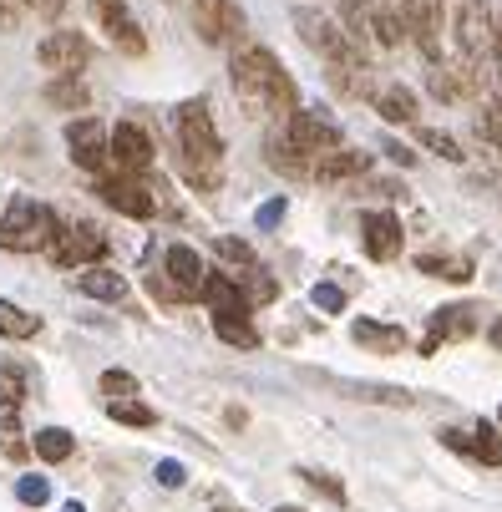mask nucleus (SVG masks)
Returning a JSON list of instances; mask_svg holds the SVG:
<instances>
[{
    "mask_svg": "<svg viewBox=\"0 0 502 512\" xmlns=\"http://www.w3.org/2000/svg\"><path fill=\"white\" fill-rule=\"evenodd\" d=\"M229 82H234L239 102L254 117H284V122H290L300 112L295 77L284 71V61L269 46H239L234 51V66H229Z\"/></svg>",
    "mask_w": 502,
    "mask_h": 512,
    "instance_id": "nucleus-1",
    "label": "nucleus"
},
{
    "mask_svg": "<svg viewBox=\"0 0 502 512\" xmlns=\"http://www.w3.org/2000/svg\"><path fill=\"white\" fill-rule=\"evenodd\" d=\"M173 132H178V168L188 178V188L198 193H213L219 188V163H224V142H219V127H213L208 107L203 102H183L173 112Z\"/></svg>",
    "mask_w": 502,
    "mask_h": 512,
    "instance_id": "nucleus-2",
    "label": "nucleus"
},
{
    "mask_svg": "<svg viewBox=\"0 0 502 512\" xmlns=\"http://www.w3.org/2000/svg\"><path fill=\"white\" fill-rule=\"evenodd\" d=\"M56 239V213L36 198H16L6 213H0V249L11 254H36Z\"/></svg>",
    "mask_w": 502,
    "mask_h": 512,
    "instance_id": "nucleus-3",
    "label": "nucleus"
},
{
    "mask_svg": "<svg viewBox=\"0 0 502 512\" xmlns=\"http://www.w3.org/2000/svg\"><path fill=\"white\" fill-rule=\"evenodd\" d=\"M492 6L487 0H462V11H457V21H452V56H462V61H472V66H482L487 56H492Z\"/></svg>",
    "mask_w": 502,
    "mask_h": 512,
    "instance_id": "nucleus-4",
    "label": "nucleus"
},
{
    "mask_svg": "<svg viewBox=\"0 0 502 512\" xmlns=\"http://www.w3.org/2000/svg\"><path fill=\"white\" fill-rule=\"evenodd\" d=\"M46 254L61 269H97L107 259V234L92 224H56V239L46 244Z\"/></svg>",
    "mask_w": 502,
    "mask_h": 512,
    "instance_id": "nucleus-5",
    "label": "nucleus"
},
{
    "mask_svg": "<svg viewBox=\"0 0 502 512\" xmlns=\"http://www.w3.org/2000/svg\"><path fill=\"white\" fill-rule=\"evenodd\" d=\"M244 11H239V0H193V31L198 41L208 46H234L244 41Z\"/></svg>",
    "mask_w": 502,
    "mask_h": 512,
    "instance_id": "nucleus-6",
    "label": "nucleus"
},
{
    "mask_svg": "<svg viewBox=\"0 0 502 512\" xmlns=\"http://www.w3.org/2000/svg\"><path fill=\"white\" fill-rule=\"evenodd\" d=\"M107 158L122 178H142L153 168V137L137 122H117V127H107Z\"/></svg>",
    "mask_w": 502,
    "mask_h": 512,
    "instance_id": "nucleus-7",
    "label": "nucleus"
},
{
    "mask_svg": "<svg viewBox=\"0 0 502 512\" xmlns=\"http://www.w3.org/2000/svg\"><path fill=\"white\" fill-rule=\"evenodd\" d=\"M284 142L315 163L325 153H340V127L330 117H320V112H295L290 122H284Z\"/></svg>",
    "mask_w": 502,
    "mask_h": 512,
    "instance_id": "nucleus-8",
    "label": "nucleus"
},
{
    "mask_svg": "<svg viewBox=\"0 0 502 512\" xmlns=\"http://www.w3.org/2000/svg\"><path fill=\"white\" fill-rule=\"evenodd\" d=\"M66 148H71V163L107 178L112 158H107V127L97 117H77V122H66Z\"/></svg>",
    "mask_w": 502,
    "mask_h": 512,
    "instance_id": "nucleus-9",
    "label": "nucleus"
},
{
    "mask_svg": "<svg viewBox=\"0 0 502 512\" xmlns=\"http://www.w3.org/2000/svg\"><path fill=\"white\" fill-rule=\"evenodd\" d=\"M36 61L56 77H82V66L92 61V41L82 31H51L41 46H36Z\"/></svg>",
    "mask_w": 502,
    "mask_h": 512,
    "instance_id": "nucleus-10",
    "label": "nucleus"
},
{
    "mask_svg": "<svg viewBox=\"0 0 502 512\" xmlns=\"http://www.w3.org/2000/svg\"><path fill=\"white\" fill-rule=\"evenodd\" d=\"M295 26H300V41L305 46H315L325 61H340V56H350L355 46H350V36H345V26L340 21H330L325 11H315V6H295Z\"/></svg>",
    "mask_w": 502,
    "mask_h": 512,
    "instance_id": "nucleus-11",
    "label": "nucleus"
},
{
    "mask_svg": "<svg viewBox=\"0 0 502 512\" xmlns=\"http://www.w3.org/2000/svg\"><path fill=\"white\" fill-rule=\"evenodd\" d=\"M87 6H92L97 26L107 31V41H112L122 56H142V51H148V36H142L137 16L122 6V0H87Z\"/></svg>",
    "mask_w": 502,
    "mask_h": 512,
    "instance_id": "nucleus-12",
    "label": "nucleus"
},
{
    "mask_svg": "<svg viewBox=\"0 0 502 512\" xmlns=\"http://www.w3.org/2000/svg\"><path fill=\"white\" fill-rule=\"evenodd\" d=\"M97 193H102V203L117 208L122 218H153V213H158V193L142 183V178H122V173H117V178H102Z\"/></svg>",
    "mask_w": 502,
    "mask_h": 512,
    "instance_id": "nucleus-13",
    "label": "nucleus"
},
{
    "mask_svg": "<svg viewBox=\"0 0 502 512\" xmlns=\"http://www.w3.org/2000/svg\"><path fill=\"white\" fill-rule=\"evenodd\" d=\"M426 82H432V92H437L442 102H477V66L462 61V56H442V61H432Z\"/></svg>",
    "mask_w": 502,
    "mask_h": 512,
    "instance_id": "nucleus-14",
    "label": "nucleus"
},
{
    "mask_svg": "<svg viewBox=\"0 0 502 512\" xmlns=\"http://www.w3.org/2000/svg\"><path fill=\"white\" fill-rule=\"evenodd\" d=\"M442 447H447V452H462V457H477L482 467H502V436H497L487 421H477L472 431L447 426V431H442Z\"/></svg>",
    "mask_w": 502,
    "mask_h": 512,
    "instance_id": "nucleus-15",
    "label": "nucleus"
},
{
    "mask_svg": "<svg viewBox=\"0 0 502 512\" xmlns=\"http://www.w3.org/2000/svg\"><path fill=\"white\" fill-rule=\"evenodd\" d=\"M330 71V87L340 92V97H371L376 102V71H371V56H361V51H350V56H340V61H325Z\"/></svg>",
    "mask_w": 502,
    "mask_h": 512,
    "instance_id": "nucleus-16",
    "label": "nucleus"
},
{
    "mask_svg": "<svg viewBox=\"0 0 502 512\" xmlns=\"http://www.w3.org/2000/svg\"><path fill=\"white\" fill-rule=\"evenodd\" d=\"M163 279L173 284L178 300H198V289H203L208 269H203V259H198L188 244H168V254H163Z\"/></svg>",
    "mask_w": 502,
    "mask_h": 512,
    "instance_id": "nucleus-17",
    "label": "nucleus"
},
{
    "mask_svg": "<svg viewBox=\"0 0 502 512\" xmlns=\"http://www.w3.org/2000/svg\"><path fill=\"white\" fill-rule=\"evenodd\" d=\"M361 244H366V254L376 264H391L401 254V224H396V213H386V208L361 213Z\"/></svg>",
    "mask_w": 502,
    "mask_h": 512,
    "instance_id": "nucleus-18",
    "label": "nucleus"
},
{
    "mask_svg": "<svg viewBox=\"0 0 502 512\" xmlns=\"http://www.w3.org/2000/svg\"><path fill=\"white\" fill-rule=\"evenodd\" d=\"M198 300H203L213 315H249V310H254V305H249V295H244V284H239V279H229L224 269H213V274L203 279Z\"/></svg>",
    "mask_w": 502,
    "mask_h": 512,
    "instance_id": "nucleus-19",
    "label": "nucleus"
},
{
    "mask_svg": "<svg viewBox=\"0 0 502 512\" xmlns=\"http://www.w3.org/2000/svg\"><path fill=\"white\" fill-rule=\"evenodd\" d=\"M21 401H26V371L11 360H0V436H6V442H16Z\"/></svg>",
    "mask_w": 502,
    "mask_h": 512,
    "instance_id": "nucleus-20",
    "label": "nucleus"
},
{
    "mask_svg": "<svg viewBox=\"0 0 502 512\" xmlns=\"http://www.w3.org/2000/svg\"><path fill=\"white\" fill-rule=\"evenodd\" d=\"M366 173H371V158H366V153H350V148H340V153L315 158L310 183H355V178H366Z\"/></svg>",
    "mask_w": 502,
    "mask_h": 512,
    "instance_id": "nucleus-21",
    "label": "nucleus"
},
{
    "mask_svg": "<svg viewBox=\"0 0 502 512\" xmlns=\"http://www.w3.org/2000/svg\"><path fill=\"white\" fill-rule=\"evenodd\" d=\"M472 330H477V320H472L467 305H442L432 315V330H426V340H421V355H432L442 340H467Z\"/></svg>",
    "mask_w": 502,
    "mask_h": 512,
    "instance_id": "nucleus-22",
    "label": "nucleus"
},
{
    "mask_svg": "<svg viewBox=\"0 0 502 512\" xmlns=\"http://www.w3.org/2000/svg\"><path fill=\"white\" fill-rule=\"evenodd\" d=\"M350 335H355V345H366V350H376V355H401V350H406V335H401L396 325L355 320V325H350Z\"/></svg>",
    "mask_w": 502,
    "mask_h": 512,
    "instance_id": "nucleus-23",
    "label": "nucleus"
},
{
    "mask_svg": "<svg viewBox=\"0 0 502 512\" xmlns=\"http://www.w3.org/2000/svg\"><path fill=\"white\" fill-rule=\"evenodd\" d=\"M77 289L82 295H92V300H107V305H117V300H127V279L117 274V269H82L77 274Z\"/></svg>",
    "mask_w": 502,
    "mask_h": 512,
    "instance_id": "nucleus-24",
    "label": "nucleus"
},
{
    "mask_svg": "<svg viewBox=\"0 0 502 512\" xmlns=\"http://www.w3.org/2000/svg\"><path fill=\"white\" fill-rule=\"evenodd\" d=\"M264 158H269V168H274V173H284V178H300V183H305V178H310V168H315L305 153H295L290 142H284V132H274V137L264 142Z\"/></svg>",
    "mask_w": 502,
    "mask_h": 512,
    "instance_id": "nucleus-25",
    "label": "nucleus"
},
{
    "mask_svg": "<svg viewBox=\"0 0 502 512\" xmlns=\"http://www.w3.org/2000/svg\"><path fill=\"white\" fill-rule=\"evenodd\" d=\"M376 112H381V122L406 127V122H416V97L406 87H381L376 92Z\"/></svg>",
    "mask_w": 502,
    "mask_h": 512,
    "instance_id": "nucleus-26",
    "label": "nucleus"
},
{
    "mask_svg": "<svg viewBox=\"0 0 502 512\" xmlns=\"http://www.w3.org/2000/svg\"><path fill=\"white\" fill-rule=\"evenodd\" d=\"M416 274H437L447 284H467L472 279V259H457V254H421L416 259Z\"/></svg>",
    "mask_w": 502,
    "mask_h": 512,
    "instance_id": "nucleus-27",
    "label": "nucleus"
},
{
    "mask_svg": "<svg viewBox=\"0 0 502 512\" xmlns=\"http://www.w3.org/2000/svg\"><path fill=\"white\" fill-rule=\"evenodd\" d=\"M46 102H51V107H61V112H87L92 92H87V82H82V77H56V82L46 87Z\"/></svg>",
    "mask_w": 502,
    "mask_h": 512,
    "instance_id": "nucleus-28",
    "label": "nucleus"
},
{
    "mask_svg": "<svg viewBox=\"0 0 502 512\" xmlns=\"http://www.w3.org/2000/svg\"><path fill=\"white\" fill-rule=\"evenodd\" d=\"M0 335L6 340H31V335H41V315L21 310L16 300H0Z\"/></svg>",
    "mask_w": 502,
    "mask_h": 512,
    "instance_id": "nucleus-29",
    "label": "nucleus"
},
{
    "mask_svg": "<svg viewBox=\"0 0 502 512\" xmlns=\"http://www.w3.org/2000/svg\"><path fill=\"white\" fill-rule=\"evenodd\" d=\"M31 452H36L41 462H66L71 452H77V442H71V431H61V426H41V431L31 436Z\"/></svg>",
    "mask_w": 502,
    "mask_h": 512,
    "instance_id": "nucleus-30",
    "label": "nucleus"
},
{
    "mask_svg": "<svg viewBox=\"0 0 502 512\" xmlns=\"http://www.w3.org/2000/svg\"><path fill=\"white\" fill-rule=\"evenodd\" d=\"M213 335L239 345V350H254L259 345V330L249 325V315H213Z\"/></svg>",
    "mask_w": 502,
    "mask_h": 512,
    "instance_id": "nucleus-31",
    "label": "nucleus"
},
{
    "mask_svg": "<svg viewBox=\"0 0 502 512\" xmlns=\"http://www.w3.org/2000/svg\"><path fill=\"white\" fill-rule=\"evenodd\" d=\"M213 249H219V259L229 264V269H224L229 279H249V274L259 269V264H254V249H249L244 239H219V244H213Z\"/></svg>",
    "mask_w": 502,
    "mask_h": 512,
    "instance_id": "nucleus-32",
    "label": "nucleus"
},
{
    "mask_svg": "<svg viewBox=\"0 0 502 512\" xmlns=\"http://www.w3.org/2000/svg\"><path fill=\"white\" fill-rule=\"evenodd\" d=\"M416 142H421V148H432L437 158H447V163H462V158H467V153H462V142H457L452 132H442V127H421Z\"/></svg>",
    "mask_w": 502,
    "mask_h": 512,
    "instance_id": "nucleus-33",
    "label": "nucleus"
},
{
    "mask_svg": "<svg viewBox=\"0 0 502 512\" xmlns=\"http://www.w3.org/2000/svg\"><path fill=\"white\" fill-rule=\"evenodd\" d=\"M107 416L122 426H158V411L142 406V401H107Z\"/></svg>",
    "mask_w": 502,
    "mask_h": 512,
    "instance_id": "nucleus-34",
    "label": "nucleus"
},
{
    "mask_svg": "<svg viewBox=\"0 0 502 512\" xmlns=\"http://www.w3.org/2000/svg\"><path fill=\"white\" fill-rule=\"evenodd\" d=\"M295 477H300L305 487H315L320 497H330V502H345V487H340V482H335L330 472H320V467H300Z\"/></svg>",
    "mask_w": 502,
    "mask_h": 512,
    "instance_id": "nucleus-35",
    "label": "nucleus"
},
{
    "mask_svg": "<svg viewBox=\"0 0 502 512\" xmlns=\"http://www.w3.org/2000/svg\"><path fill=\"white\" fill-rule=\"evenodd\" d=\"M102 396H112V401H132V396H137V376H127V371H107V376H102Z\"/></svg>",
    "mask_w": 502,
    "mask_h": 512,
    "instance_id": "nucleus-36",
    "label": "nucleus"
},
{
    "mask_svg": "<svg viewBox=\"0 0 502 512\" xmlns=\"http://www.w3.org/2000/svg\"><path fill=\"white\" fill-rule=\"evenodd\" d=\"M16 497H21L26 507H46V502H51V482H46V477H21V482H16Z\"/></svg>",
    "mask_w": 502,
    "mask_h": 512,
    "instance_id": "nucleus-37",
    "label": "nucleus"
},
{
    "mask_svg": "<svg viewBox=\"0 0 502 512\" xmlns=\"http://www.w3.org/2000/svg\"><path fill=\"white\" fill-rule=\"evenodd\" d=\"M310 300H315L320 310L340 315V310H345V289H340V284H315V289H310Z\"/></svg>",
    "mask_w": 502,
    "mask_h": 512,
    "instance_id": "nucleus-38",
    "label": "nucleus"
},
{
    "mask_svg": "<svg viewBox=\"0 0 502 512\" xmlns=\"http://www.w3.org/2000/svg\"><path fill=\"white\" fill-rule=\"evenodd\" d=\"M279 218H284V198H269V203L259 208V229H274Z\"/></svg>",
    "mask_w": 502,
    "mask_h": 512,
    "instance_id": "nucleus-39",
    "label": "nucleus"
},
{
    "mask_svg": "<svg viewBox=\"0 0 502 512\" xmlns=\"http://www.w3.org/2000/svg\"><path fill=\"white\" fill-rule=\"evenodd\" d=\"M26 11H36V16H46V21H56V16L66 11V0H26Z\"/></svg>",
    "mask_w": 502,
    "mask_h": 512,
    "instance_id": "nucleus-40",
    "label": "nucleus"
},
{
    "mask_svg": "<svg viewBox=\"0 0 502 512\" xmlns=\"http://www.w3.org/2000/svg\"><path fill=\"white\" fill-rule=\"evenodd\" d=\"M158 482L163 487H183V467L178 462H158Z\"/></svg>",
    "mask_w": 502,
    "mask_h": 512,
    "instance_id": "nucleus-41",
    "label": "nucleus"
},
{
    "mask_svg": "<svg viewBox=\"0 0 502 512\" xmlns=\"http://www.w3.org/2000/svg\"><path fill=\"white\" fill-rule=\"evenodd\" d=\"M386 153H391V163H401V168H411V163H416V153H411V148H401V142H386Z\"/></svg>",
    "mask_w": 502,
    "mask_h": 512,
    "instance_id": "nucleus-42",
    "label": "nucleus"
},
{
    "mask_svg": "<svg viewBox=\"0 0 502 512\" xmlns=\"http://www.w3.org/2000/svg\"><path fill=\"white\" fill-rule=\"evenodd\" d=\"M487 340H492V345H497V350H502V320H497V325H492V335H487Z\"/></svg>",
    "mask_w": 502,
    "mask_h": 512,
    "instance_id": "nucleus-43",
    "label": "nucleus"
},
{
    "mask_svg": "<svg viewBox=\"0 0 502 512\" xmlns=\"http://www.w3.org/2000/svg\"><path fill=\"white\" fill-rule=\"evenodd\" d=\"M386 6H396V11H401V21H406V6H411V0H386Z\"/></svg>",
    "mask_w": 502,
    "mask_h": 512,
    "instance_id": "nucleus-44",
    "label": "nucleus"
},
{
    "mask_svg": "<svg viewBox=\"0 0 502 512\" xmlns=\"http://www.w3.org/2000/svg\"><path fill=\"white\" fill-rule=\"evenodd\" d=\"M61 512H82V502H66V507H61Z\"/></svg>",
    "mask_w": 502,
    "mask_h": 512,
    "instance_id": "nucleus-45",
    "label": "nucleus"
},
{
    "mask_svg": "<svg viewBox=\"0 0 502 512\" xmlns=\"http://www.w3.org/2000/svg\"><path fill=\"white\" fill-rule=\"evenodd\" d=\"M274 512H305V507H274Z\"/></svg>",
    "mask_w": 502,
    "mask_h": 512,
    "instance_id": "nucleus-46",
    "label": "nucleus"
},
{
    "mask_svg": "<svg viewBox=\"0 0 502 512\" xmlns=\"http://www.w3.org/2000/svg\"><path fill=\"white\" fill-rule=\"evenodd\" d=\"M497 421H502V411H497Z\"/></svg>",
    "mask_w": 502,
    "mask_h": 512,
    "instance_id": "nucleus-47",
    "label": "nucleus"
}]
</instances>
